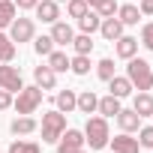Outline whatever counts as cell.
Wrapping results in <instances>:
<instances>
[{"label": "cell", "instance_id": "obj_31", "mask_svg": "<svg viewBox=\"0 0 153 153\" xmlns=\"http://www.w3.org/2000/svg\"><path fill=\"white\" fill-rule=\"evenodd\" d=\"M96 75L102 81H108V78H114V60L111 57H105V60H99L96 63Z\"/></svg>", "mask_w": 153, "mask_h": 153}, {"label": "cell", "instance_id": "obj_35", "mask_svg": "<svg viewBox=\"0 0 153 153\" xmlns=\"http://www.w3.org/2000/svg\"><path fill=\"white\" fill-rule=\"evenodd\" d=\"M36 3H39V0H15L18 9H36Z\"/></svg>", "mask_w": 153, "mask_h": 153}, {"label": "cell", "instance_id": "obj_33", "mask_svg": "<svg viewBox=\"0 0 153 153\" xmlns=\"http://www.w3.org/2000/svg\"><path fill=\"white\" fill-rule=\"evenodd\" d=\"M141 45H144L147 51H153V21L141 27Z\"/></svg>", "mask_w": 153, "mask_h": 153}, {"label": "cell", "instance_id": "obj_9", "mask_svg": "<svg viewBox=\"0 0 153 153\" xmlns=\"http://www.w3.org/2000/svg\"><path fill=\"white\" fill-rule=\"evenodd\" d=\"M48 36L54 39V45H72V39H75V30H72L66 21H54Z\"/></svg>", "mask_w": 153, "mask_h": 153}, {"label": "cell", "instance_id": "obj_20", "mask_svg": "<svg viewBox=\"0 0 153 153\" xmlns=\"http://www.w3.org/2000/svg\"><path fill=\"white\" fill-rule=\"evenodd\" d=\"M18 15V6H15V0H0V30L9 27Z\"/></svg>", "mask_w": 153, "mask_h": 153}, {"label": "cell", "instance_id": "obj_4", "mask_svg": "<svg viewBox=\"0 0 153 153\" xmlns=\"http://www.w3.org/2000/svg\"><path fill=\"white\" fill-rule=\"evenodd\" d=\"M42 87H36V84H30V87H21L18 90V99H15V111L18 114H33L39 105H42Z\"/></svg>", "mask_w": 153, "mask_h": 153}, {"label": "cell", "instance_id": "obj_22", "mask_svg": "<svg viewBox=\"0 0 153 153\" xmlns=\"http://www.w3.org/2000/svg\"><path fill=\"white\" fill-rule=\"evenodd\" d=\"M75 102H78V93L75 90H60L57 93V111L69 114V111H75Z\"/></svg>", "mask_w": 153, "mask_h": 153}, {"label": "cell", "instance_id": "obj_23", "mask_svg": "<svg viewBox=\"0 0 153 153\" xmlns=\"http://www.w3.org/2000/svg\"><path fill=\"white\" fill-rule=\"evenodd\" d=\"M96 111H99L102 117H117V111H120V99L108 93L105 99H99V105H96Z\"/></svg>", "mask_w": 153, "mask_h": 153}, {"label": "cell", "instance_id": "obj_12", "mask_svg": "<svg viewBox=\"0 0 153 153\" xmlns=\"http://www.w3.org/2000/svg\"><path fill=\"white\" fill-rule=\"evenodd\" d=\"M99 33H102L108 42H114V39H120V36H123V21H120V18H114V15H111V18H102Z\"/></svg>", "mask_w": 153, "mask_h": 153}, {"label": "cell", "instance_id": "obj_30", "mask_svg": "<svg viewBox=\"0 0 153 153\" xmlns=\"http://www.w3.org/2000/svg\"><path fill=\"white\" fill-rule=\"evenodd\" d=\"M33 51H36L39 57H48V54L54 51V39H51V36H39V39L33 42Z\"/></svg>", "mask_w": 153, "mask_h": 153}, {"label": "cell", "instance_id": "obj_15", "mask_svg": "<svg viewBox=\"0 0 153 153\" xmlns=\"http://www.w3.org/2000/svg\"><path fill=\"white\" fill-rule=\"evenodd\" d=\"M114 48H117V57L129 60V57H135V51H138V39H135V36H120V39H114Z\"/></svg>", "mask_w": 153, "mask_h": 153}, {"label": "cell", "instance_id": "obj_25", "mask_svg": "<svg viewBox=\"0 0 153 153\" xmlns=\"http://www.w3.org/2000/svg\"><path fill=\"white\" fill-rule=\"evenodd\" d=\"M12 57H15V42L6 33H0V63H9Z\"/></svg>", "mask_w": 153, "mask_h": 153}, {"label": "cell", "instance_id": "obj_32", "mask_svg": "<svg viewBox=\"0 0 153 153\" xmlns=\"http://www.w3.org/2000/svg\"><path fill=\"white\" fill-rule=\"evenodd\" d=\"M138 144L141 147H153V126H141L138 129Z\"/></svg>", "mask_w": 153, "mask_h": 153}, {"label": "cell", "instance_id": "obj_29", "mask_svg": "<svg viewBox=\"0 0 153 153\" xmlns=\"http://www.w3.org/2000/svg\"><path fill=\"white\" fill-rule=\"evenodd\" d=\"M87 9H90L87 0H66V12H69V18H81Z\"/></svg>", "mask_w": 153, "mask_h": 153}, {"label": "cell", "instance_id": "obj_7", "mask_svg": "<svg viewBox=\"0 0 153 153\" xmlns=\"http://www.w3.org/2000/svg\"><path fill=\"white\" fill-rule=\"evenodd\" d=\"M0 87H3V90H9V93H18V90L24 87L18 66H0Z\"/></svg>", "mask_w": 153, "mask_h": 153}, {"label": "cell", "instance_id": "obj_14", "mask_svg": "<svg viewBox=\"0 0 153 153\" xmlns=\"http://www.w3.org/2000/svg\"><path fill=\"white\" fill-rule=\"evenodd\" d=\"M108 90H111V96L126 99V96L132 93V84H129V78H126V75H114V78H108Z\"/></svg>", "mask_w": 153, "mask_h": 153}, {"label": "cell", "instance_id": "obj_19", "mask_svg": "<svg viewBox=\"0 0 153 153\" xmlns=\"http://www.w3.org/2000/svg\"><path fill=\"white\" fill-rule=\"evenodd\" d=\"M9 129H12V135H30V132H36V120L30 114H21L9 123Z\"/></svg>", "mask_w": 153, "mask_h": 153}, {"label": "cell", "instance_id": "obj_10", "mask_svg": "<svg viewBox=\"0 0 153 153\" xmlns=\"http://www.w3.org/2000/svg\"><path fill=\"white\" fill-rule=\"evenodd\" d=\"M33 78H36V87H42V90H54V84H57V72L45 63V66H36V69H33Z\"/></svg>", "mask_w": 153, "mask_h": 153}, {"label": "cell", "instance_id": "obj_28", "mask_svg": "<svg viewBox=\"0 0 153 153\" xmlns=\"http://www.w3.org/2000/svg\"><path fill=\"white\" fill-rule=\"evenodd\" d=\"M9 153H42V147L36 141H12L9 144Z\"/></svg>", "mask_w": 153, "mask_h": 153}, {"label": "cell", "instance_id": "obj_24", "mask_svg": "<svg viewBox=\"0 0 153 153\" xmlns=\"http://www.w3.org/2000/svg\"><path fill=\"white\" fill-rule=\"evenodd\" d=\"M69 69H72L75 75H87V72H90V54H75V57H69Z\"/></svg>", "mask_w": 153, "mask_h": 153}, {"label": "cell", "instance_id": "obj_11", "mask_svg": "<svg viewBox=\"0 0 153 153\" xmlns=\"http://www.w3.org/2000/svg\"><path fill=\"white\" fill-rule=\"evenodd\" d=\"M108 141H111L114 153H138V150H141L138 138H129V132H120L117 138H108Z\"/></svg>", "mask_w": 153, "mask_h": 153}, {"label": "cell", "instance_id": "obj_36", "mask_svg": "<svg viewBox=\"0 0 153 153\" xmlns=\"http://www.w3.org/2000/svg\"><path fill=\"white\" fill-rule=\"evenodd\" d=\"M141 15H153V0H141Z\"/></svg>", "mask_w": 153, "mask_h": 153}, {"label": "cell", "instance_id": "obj_40", "mask_svg": "<svg viewBox=\"0 0 153 153\" xmlns=\"http://www.w3.org/2000/svg\"><path fill=\"white\" fill-rule=\"evenodd\" d=\"M150 117H153V114H150Z\"/></svg>", "mask_w": 153, "mask_h": 153}, {"label": "cell", "instance_id": "obj_39", "mask_svg": "<svg viewBox=\"0 0 153 153\" xmlns=\"http://www.w3.org/2000/svg\"><path fill=\"white\" fill-rule=\"evenodd\" d=\"M57 3H66V0H57Z\"/></svg>", "mask_w": 153, "mask_h": 153}, {"label": "cell", "instance_id": "obj_13", "mask_svg": "<svg viewBox=\"0 0 153 153\" xmlns=\"http://www.w3.org/2000/svg\"><path fill=\"white\" fill-rule=\"evenodd\" d=\"M117 123H120L123 132H138V129H141V117H138L132 108H120V111H117Z\"/></svg>", "mask_w": 153, "mask_h": 153}, {"label": "cell", "instance_id": "obj_16", "mask_svg": "<svg viewBox=\"0 0 153 153\" xmlns=\"http://www.w3.org/2000/svg\"><path fill=\"white\" fill-rule=\"evenodd\" d=\"M132 111H135L138 117H150V114H153V96H150L147 90H138V96H135V102H132Z\"/></svg>", "mask_w": 153, "mask_h": 153}, {"label": "cell", "instance_id": "obj_17", "mask_svg": "<svg viewBox=\"0 0 153 153\" xmlns=\"http://www.w3.org/2000/svg\"><path fill=\"white\" fill-rule=\"evenodd\" d=\"M96 105H99V96L93 93V90H84V93H78V102H75V108H78L81 114H93L96 111Z\"/></svg>", "mask_w": 153, "mask_h": 153}, {"label": "cell", "instance_id": "obj_38", "mask_svg": "<svg viewBox=\"0 0 153 153\" xmlns=\"http://www.w3.org/2000/svg\"><path fill=\"white\" fill-rule=\"evenodd\" d=\"M75 153H87V150H84V147H81V150H75Z\"/></svg>", "mask_w": 153, "mask_h": 153}, {"label": "cell", "instance_id": "obj_34", "mask_svg": "<svg viewBox=\"0 0 153 153\" xmlns=\"http://www.w3.org/2000/svg\"><path fill=\"white\" fill-rule=\"evenodd\" d=\"M12 105V93L9 90H3V87H0V111H6Z\"/></svg>", "mask_w": 153, "mask_h": 153}, {"label": "cell", "instance_id": "obj_5", "mask_svg": "<svg viewBox=\"0 0 153 153\" xmlns=\"http://www.w3.org/2000/svg\"><path fill=\"white\" fill-rule=\"evenodd\" d=\"M33 33H36V21L33 18H18L15 15V21L9 24V39L12 42H30Z\"/></svg>", "mask_w": 153, "mask_h": 153}, {"label": "cell", "instance_id": "obj_21", "mask_svg": "<svg viewBox=\"0 0 153 153\" xmlns=\"http://www.w3.org/2000/svg\"><path fill=\"white\" fill-rule=\"evenodd\" d=\"M117 18L123 21V27H126V24H138L141 9H138L135 3H123V6H117Z\"/></svg>", "mask_w": 153, "mask_h": 153}, {"label": "cell", "instance_id": "obj_3", "mask_svg": "<svg viewBox=\"0 0 153 153\" xmlns=\"http://www.w3.org/2000/svg\"><path fill=\"white\" fill-rule=\"evenodd\" d=\"M66 129V114L63 111H48L42 114V141L45 144H57V138Z\"/></svg>", "mask_w": 153, "mask_h": 153}, {"label": "cell", "instance_id": "obj_8", "mask_svg": "<svg viewBox=\"0 0 153 153\" xmlns=\"http://www.w3.org/2000/svg\"><path fill=\"white\" fill-rule=\"evenodd\" d=\"M36 18L45 21V24L60 21V6H57V0H39V3H36Z\"/></svg>", "mask_w": 153, "mask_h": 153}, {"label": "cell", "instance_id": "obj_26", "mask_svg": "<svg viewBox=\"0 0 153 153\" xmlns=\"http://www.w3.org/2000/svg\"><path fill=\"white\" fill-rule=\"evenodd\" d=\"M72 48H75V54H90L93 51V39H90V33H78L72 39Z\"/></svg>", "mask_w": 153, "mask_h": 153}, {"label": "cell", "instance_id": "obj_18", "mask_svg": "<svg viewBox=\"0 0 153 153\" xmlns=\"http://www.w3.org/2000/svg\"><path fill=\"white\" fill-rule=\"evenodd\" d=\"M99 24H102V18H99V12H96V9H87V12L78 18V27H81V33H90V36L99 30Z\"/></svg>", "mask_w": 153, "mask_h": 153}, {"label": "cell", "instance_id": "obj_6", "mask_svg": "<svg viewBox=\"0 0 153 153\" xmlns=\"http://www.w3.org/2000/svg\"><path fill=\"white\" fill-rule=\"evenodd\" d=\"M84 147V132L78 129H63V135L57 138V153H75Z\"/></svg>", "mask_w": 153, "mask_h": 153}, {"label": "cell", "instance_id": "obj_37", "mask_svg": "<svg viewBox=\"0 0 153 153\" xmlns=\"http://www.w3.org/2000/svg\"><path fill=\"white\" fill-rule=\"evenodd\" d=\"M105 3H108V0H87V6H90V9H96V12H99Z\"/></svg>", "mask_w": 153, "mask_h": 153}, {"label": "cell", "instance_id": "obj_1", "mask_svg": "<svg viewBox=\"0 0 153 153\" xmlns=\"http://www.w3.org/2000/svg\"><path fill=\"white\" fill-rule=\"evenodd\" d=\"M126 78H129L132 90H150V87H153V69H150L147 60H141V57H129Z\"/></svg>", "mask_w": 153, "mask_h": 153}, {"label": "cell", "instance_id": "obj_2", "mask_svg": "<svg viewBox=\"0 0 153 153\" xmlns=\"http://www.w3.org/2000/svg\"><path fill=\"white\" fill-rule=\"evenodd\" d=\"M111 132H108V120L105 117H87L84 123V144H90V150H102L108 144Z\"/></svg>", "mask_w": 153, "mask_h": 153}, {"label": "cell", "instance_id": "obj_27", "mask_svg": "<svg viewBox=\"0 0 153 153\" xmlns=\"http://www.w3.org/2000/svg\"><path fill=\"white\" fill-rule=\"evenodd\" d=\"M48 66H51L54 72H66V69H69V57H66L63 51H51V54H48Z\"/></svg>", "mask_w": 153, "mask_h": 153}]
</instances>
